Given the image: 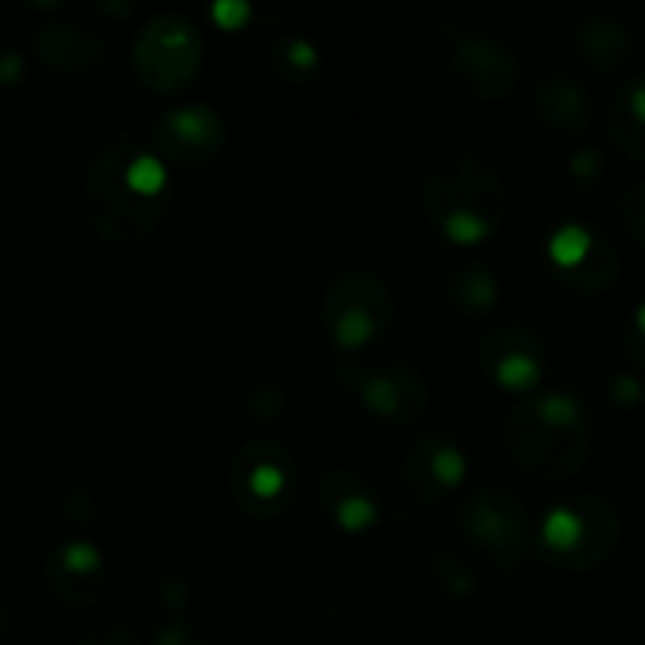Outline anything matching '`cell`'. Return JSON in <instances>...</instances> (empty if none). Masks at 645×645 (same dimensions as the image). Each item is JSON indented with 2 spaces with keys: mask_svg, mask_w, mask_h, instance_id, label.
<instances>
[{
  "mask_svg": "<svg viewBox=\"0 0 645 645\" xmlns=\"http://www.w3.org/2000/svg\"><path fill=\"white\" fill-rule=\"evenodd\" d=\"M174 205L167 161L139 142L101 148L85 174V214L95 233L114 246L148 240Z\"/></svg>",
  "mask_w": 645,
  "mask_h": 645,
  "instance_id": "cell-1",
  "label": "cell"
},
{
  "mask_svg": "<svg viewBox=\"0 0 645 645\" xmlns=\"http://www.w3.org/2000/svg\"><path fill=\"white\" fill-rule=\"evenodd\" d=\"M501 441L516 472L539 485H551L570 479L589 460L592 422L579 397L542 391L507 413Z\"/></svg>",
  "mask_w": 645,
  "mask_h": 645,
  "instance_id": "cell-2",
  "label": "cell"
},
{
  "mask_svg": "<svg viewBox=\"0 0 645 645\" xmlns=\"http://www.w3.org/2000/svg\"><path fill=\"white\" fill-rule=\"evenodd\" d=\"M507 189L501 170L485 155L454 148L435 161L422 186V208L450 243H479L504 221Z\"/></svg>",
  "mask_w": 645,
  "mask_h": 645,
  "instance_id": "cell-3",
  "label": "cell"
},
{
  "mask_svg": "<svg viewBox=\"0 0 645 645\" xmlns=\"http://www.w3.org/2000/svg\"><path fill=\"white\" fill-rule=\"evenodd\" d=\"M394 293L369 268H343L321 290V325L343 353H359L394 325Z\"/></svg>",
  "mask_w": 645,
  "mask_h": 645,
  "instance_id": "cell-4",
  "label": "cell"
},
{
  "mask_svg": "<svg viewBox=\"0 0 645 645\" xmlns=\"http://www.w3.org/2000/svg\"><path fill=\"white\" fill-rule=\"evenodd\" d=\"M539 542L564 570H595L608 561L620 542V520L614 507L598 494H573L561 498L539 526Z\"/></svg>",
  "mask_w": 645,
  "mask_h": 645,
  "instance_id": "cell-5",
  "label": "cell"
},
{
  "mask_svg": "<svg viewBox=\"0 0 645 645\" xmlns=\"http://www.w3.org/2000/svg\"><path fill=\"white\" fill-rule=\"evenodd\" d=\"M233 501L255 520H271L299 498V460L277 438H249L236 447L227 469Z\"/></svg>",
  "mask_w": 645,
  "mask_h": 645,
  "instance_id": "cell-6",
  "label": "cell"
},
{
  "mask_svg": "<svg viewBox=\"0 0 645 645\" xmlns=\"http://www.w3.org/2000/svg\"><path fill=\"white\" fill-rule=\"evenodd\" d=\"M457 526L466 539L498 564H523L535 551V532L526 504L513 491L485 485L460 501Z\"/></svg>",
  "mask_w": 645,
  "mask_h": 645,
  "instance_id": "cell-7",
  "label": "cell"
},
{
  "mask_svg": "<svg viewBox=\"0 0 645 645\" xmlns=\"http://www.w3.org/2000/svg\"><path fill=\"white\" fill-rule=\"evenodd\" d=\"M133 67L155 92H180L202 67V32L189 16L164 10L139 29Z\"/></svg>",
  "mask_w": 645,
  "mask_h": 645,
  "instance_id": "cell-8",
  "label": "cell"
},
{
  "mask_svg": "<svg viewBox=\"0 0 645 645\" xmlns=\"http://www.w3.org/2000/svg\"><path fill=\"white\" fill-rule=\"evenodd\" d=\"M450 85L472 101H501L520 82V57L494 32H466L447 51Z\"/></svg>",
  "mask_w": 645,
  "mask_h": 645,
  "instance_id": "cell-9",
  "label": "cell"
},
{
  "mask_svg": "<svg viewBox=\"0 0 645 645\" xmlns=\"http://www.w3.org/2000/svg\"><path fill=\"white\" fill-rule=\"evenodd\" d=\"M340 378H350L365 410L391 425H413L428 410L425 375L410 362H353L340 369Z\"/></svg>",
  "mask_w": 645,
  "mask_h": 645,
  "instance_id": "cell-10",
  "label": "cell"
},
{
  "mask_svg": "<svg viewBox=\"0 0 645 645\" xmlns=\"http://www.w3.org/2000/svg\"><path fill=\"white\" fill-rule=\"evenodd\" d=\"M227 142L224 117L202 101H186L161 111L152 123L155 152L177 167H199L218 158Z\"/></svg>",
  "mask_w": 645,
  "mask_h": 645,
  "instance_id": "cell-11",
  "label": "cell"
},
{
  "mask_svg": "<svg viewBox=\"0 0 645 645\" xmlns=\"http://www.w3.org/2000/svg\"><path fill=\"white\" fill-rule=\"evenodd\" d=\"M479 369L507 391H526L545 375L548 347L542 334L520 325V321H501L479 334L476 347Z\"/></svg>",
  "mask_w": 645,
  "mask_h": 645,
  "instance_id": "cell-12",
  "label": "cell"
},
{
  "mask_svg": "<svg viewBox=\"0 0 645 645\" xmlns=\"http://www.w3.org/2000/svg\"><path fill=\"white\" fill-rule=\"evenodd\" d=\"M466 454L454 438L441 432L419 435L400 457V479L413 498L438 504L466 479Z\"/></svg>",
  "mask_w": 645,
  "mask_h": 645,
  "instance_id": "cell-13",
  "label": "cell"
},
{
  "mask_svg": "<svg viewBox=\"0 0 645 645\" xmlns=\"http://www.w3.org/2000/svg\"><path fill=\"white\" fill-rule=\"evenodd\" d=\"M45 579L48 595L63 608H89L107 589V567L101 551L85 539H67L45 557Z\"/></svg>",
  "mask_w": 645,
  "mask_h": 645,
  "instance_id": "cell-14",
  "label": "cell"
},
{
  "mask_svg": "<svg viewBox=\"0 0 645 645\" xmlns=\"http://www.w3.org/2000/svg\"><path fill=\"white\" fill-rule=\"evenodd\" d=\"M38 60L57 73H89L114 54V38L107 29L85 19H54L32 35Z\"/></svg>",
  "mask_w": 645,
  "mask_h": 645,
  "instance_id": "cell-15",
  "label": "cell"
},
{
  "mask_svg": "<svg viewBox=\"0 0 645 645\" xmlns=\"http://www.w3.org/2000/svg\"><path fill=\"white\" fill-rule=\"evenodd\" d=\"M548 255L557 274L579 290H598L611 284L614 277V255L583 224H561L548 240Z\"/></svg>",
  "mask_w": 645,
  "mask_h": 645,
  "instance_id": "cell-16",
  "label": "cell"
},
{
  "mask_svg": "<svg viewBox=\"0 0 645 645\" xmlns=\"http://www.w3.org/2000/svg\"><path fill=\"white\" fill-rule=\"evenodd\" d=\"M321 513L343 532H365L378 520V494L359 472L334 466L318 479Z\"/></svg>",
  "mask_w": 645,
  "mask_h": 645,
  "instance_id": "cell-17",
  "label": "cell"
},
{
  "mask_svg": "<svg viewBox=\"0 0 645 645\" xmlns=\"http://www.w3.org/2000/svg\"><path fill=\"white\" fill-rule=\"evenodd\" d=\"M532 111L554 133H583L592 120L586 89L564 70H542L532 79Z\"/></svg>",
  "mask_w": 645,
  "mask_h": 645,
  "instance_id": "cell-18",
  "label": "cell"
},
{
  "mask_svg": "<svg viewBox=\"0 0 645 645\" xmlns=\"http://www.w3.org/2000/svg\"><path fill=\"white\" fill-rule=\"evenodd\" d=\"M573 45L592 70L617 73L630 60V32L608 13H589L573 26Z\"/></svg>",
  "mask_w": 645,
  "mask_h": 645,
  "instance_id": "cell-19",
  "label": "cell"
},
{
  "mask_svg": "<svg viewBox=\"0 0 645 645\" xmlns=\"http://www.w3.org/2000/svg\"><path fill=\"white\" fill-rule=\"evenodd\" d=\"M501 296V284L491 268L482 262H460L444 277V299L447 306L460 315H485L494 309Z\"/></svg>",
  "mask_w": 645,
  "mask_h": 645,
  "instance_id": "cell-20",
  "label": "cell"
},
{
  "mask_svg": "<svg viewBox=\"0 0 645 645\" xmlns=\"http://www.w3.org/2000/svg\"><path fill=\"white\" fill-rule=\"evenodd\" d=\"M608 133L620 148H627L630 155L645 158V76L630 79L611 98Z\"/></svg>",
  "mask_w": 645,
  "mask_h": 645,
  "instance_id": "cell-21",
  "label": "cell"
},
{
  "mask_svg": "<svg viewBox=\"0 0 645 645\" xmlns=\"http://www.w3.org/2000/svg\"><path fill=\"white\" fill-rule=\"evenodd\" d=\"M318 51L309 38L296 32H281L268 45V67L284 82H309L318 73Z\"/></svg>",
  "mask_w": 645,
  "mask_h": 645,
  "instance_id": "cell-22",
  "label": "cell"
},
{
  "mask_svg": "<svg viewBox=\"0 0 645 645\" xmlns=\"http://www.w3.org/2000/svg\"><path fill=\"white\" fill-rule=\"evenodd\" d=\"M240 410L255 425H268L274 419H281L287 410L284 384L277 381V375H268V372L249 375L243 381V391H240Z\"/></svg>",
  "mask_w": 645,
  "mask_h": 645,
  "instance_id": "cell-23",
  "label": "cell"
},
{
  "mask_svg": "<svg viewBox=\"0 0 645 645\" xmlns=\"http://www.w3.org/2000/svg\"><path fill=\"white\" fill-rule=\"evenodd\" d=\"M428 573H432V583L450 595H466L476 589V573L469 570V564L460 554L432 551V557H428Z\"/></svg>",
  "mask_w": 645,
  "mask_h": 645,
  "instance_id": "cell-24",
  "label": "cell"
},
{
  "mask_svg": "<svg viewBox=\"0 0 645 645\" xmlns=\"http://www.w3.org/2000/svg\"><path fill=\"white\" fill-rule=\"evenodd\" d=\"M620 218L633 240L645 246V183H633L620 196Z\"/></svg>",
  "mask_w": 645,
  "mask_h": 645,
  "instance_id": "cell-25",
  "label": "cell"
},
{
  "mask_svg": "<svg viewBox=\"0 0 645 645\" xmlns=\"http://www.w3.org/2000/svg\"><path fill=\"white\" fill-rule=\"evenodd\" d=\"M152 645H208V639L196 627H189V623L170 620V623H164V627L155 633Z\"/></svg>",
  "mask_w": 645,
  "mask_h": 645,
  "instance_id": "cell-26",
  "label": "cell"
},
{
  "mask_svg": "<svg viewBox=\"0 0 645 645\" xmlns=\"http://www.w3.org/2000/svg\"><path fill=\"white\" fill-rule=\"evenodd\" d=\"M82 645H139L136 636L129 633L123 623H114V620H104L98 627L82 639Z\"/></svg>",
  "mask_w": 645,
  "mask_h": 645,
  "instance_id": "cell-27",
  "label": "cell"
},
{
  "mask_svg": "<svg viewBox=\"0 0 645 645\" xmlns=\"http://www.w3.org/2000/svg\"><path fill=\"white\" fill-rule=\"evenodd\" d=\"M19 76H23V57H19L16 51H7L4 57H0V82L10 85Z\"/></svg>",
  "mask_w": 645,
  "mask_h": 645,
  "instance_id": "cell-28",
  "label": "cell"
},
{
  "mask_svg": "<svg viewBox=\"0 0 645 645\" xmlns=\"http://www.w3.org/2000/svg\"><path fill=\"white\" fill-rule=\"evenodd\" d=\"M639 397H642V387L636 384V378L620 375L617 378V400L620 403H639Z\"/></svg>",
  "mask_w": 645,
  "mask_h": 645,
  "instance_id": "cell-29",
  "label": "cell"
},
{
  "mask_svg": "<svg viewBox=\"0 0 645 645\" xmlns=\"http://www.w3.org/2000/svg\"><path fill=\"white\" fill-rule=\"evenodd\" d=\"M633 331L645 340V303L633 312Z\"/></svg>",
  "mask_w": 645,
  "mask_h": 645,
  "instance_id": "cell-30",
  "label": "cell"
}]
</instances>
